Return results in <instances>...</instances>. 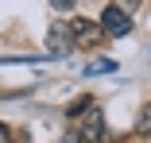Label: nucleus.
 Returning a JSON list of instances; mask_svg holds the SVG:
<instances>
[{"instance_id":"obj_1","label":"nucleus","mask_w":151,"mask_h":143,"mask_svg":"<svg viewBox=\"0 0 151 143\" xmlns=\"http://www.w3.org/2000/svg\"><path fill=\"white\" fill-rule=\"evenodd\" d=\"M70 50H78L70 23H50V27H47V54H54V58H66Z\"/></svg>"},{"instance_id":"obj_9","label":"nucleus","mask_w":151,"mask_h":143,"mask_svg":"<svg viewBox=\"0 0 151 143\" xmlns=\"http://www.w3.org/2000/svg\"><path fill=\"white\" fill-rule=\"evenodd\" d=\"M139 4H143V0H116V8H124V12H128V16H132V12H136V8H139Z\"/></svg>"},{"instance_id":"obj_11","label":"nucleus","mask_w":151,"mask_h":143,"mask_svg":"<svg viewBox=\"0 0 151 143\" xmlns=\"http://www.w3.org/2000/svg\"><path fill=\"white\" fill-rule=\"evenodd\" d=\"M0 143H8V128L4 124H0Z\"/></svg>"},{"instance_id":"obj_6","label":"nucleus","mask_w":151,"mask_h":143,"mask_svg":"<svg viewBox=\"0 0 151 143\" xmlns=\"http://www.w3.org/2000/svg\"><path fill=\"white\" fill-rule=\"evenodd\" d=\"M85 108H93V97H81V101H74V104L66 108V116H70V124H74V120L81 116V112H85Z\"/></svg>"},{"instance_id":"obj_7","label":"nucleus","mask_w":151,"mask_h":143,"mask_svg":"<svg viewBox=\"0 0 151 143\" xmlns=\"http://www.w3.org/2000/svg\"><path fill=\"white\" fill-rule=\"evenodd\" d=\"M116 66H120V62H116V58H101V62H93V66H89V70H85V74H89V77H93V74H112V70H116Z\"/></svg>"},{"instance_id":"obj_8","label":"nucleus","mask_w":151,"mask_h":143,"mask_svg":"<svg viewBox=\"0 0 151 143\" xmlns=\"http://www.w3.org/2000/svg\"><path fill=\"white\" fill-rule=\"evenodd\" d=\"M74 4H78V0H50L54 12H74Z\"/></svg>"},{"instance_id":"obj_5","label":"nucleus","mask_w":151,"mask_h":143,"mask_svg":"<svg viewBox=\"0 0 151 143\" xmlns=\"http://www.w3.org/2000/svg\"><path fill=\"white\" fill-rule=\"evenodd\" d=\"M136 132H139V135H151V104L139 108V116H136Z\"/></svg>"},{"instance_id":"obj_3","label":"nucleus","mask_w":151,"mask_h":143,"mask_svg":"<svg viewBox=\"0 0 151 143\" xmlns=\"http://www.w3.org/2000/svg\"><path fill=\"white\" fill-rule=\"evenodd\" d=\"M70 31H74V43H78V46L93 50V46L101 43V35H105V27L93 23V19H74V23H70Z\"/></svg>"},{"instance_id":"obj_2","label":"nucleus","mask_w":151,"mask_h":143,"mask_svg":"<svg viewBox=\"0 0 151 143\" xmlns=\"http://www.w3.org/2000/svg\"><path fill=\"white\" fill-rule=\"evenodd\" d=\"M101 27H105V35H112V39H124V35L132 31V16H128L124 8L109 4V8L101 12Z\"/></svg>"},{"instance_id":"obj_4","label":"nucleus","mask_w":151,"mask_h":143,"mask_svg":"<svg viewBox=\"0 0 151 143\" xmlns=\"http://www.w3.org/2000/svg\"><path fill=\"white\" fill-rule=\"evenodd\" d=\"M78 132H81V139L85 143H101L109 132H105V120H101V112H89V116L78 124Z\"/></svg>"},{"instance_id":"obj_10","label":"nucleus","mask_w":151,"mask_h":143,"mask_svg":"<svg viewBox=\"0 0 151 143\" xmlns=\"http://www.w3.org/2000/svg\"><path fill=\"white\" fill-rule=\"evenodd\" d=\"M62 143H85V139H81V132H78V128H74V132H70V135H62Z\"/></svg>"}]
</instances>
